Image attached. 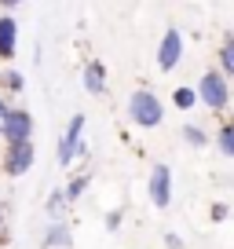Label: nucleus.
Listing matches in <instances>:
<instances>
[{"mask_svg": "<svg viewBox=\"0 0 234 249\" xmlns=\"http://www.w3.org/2000/svg\"><path fill=\"white\" fill-rule=\"evenodd\" d=\"M128 117H132L135 124H143V128H157V124L165 121V107H161V99H157L154 92L139 88V92H132V99H128Z\"/></svg>", "mask_w": 234, "mask_h": 249, "instance_id": "obj_1", "label": "nucleus"}, {"mask_svg": "<svg viewBox=\"0 0 234 249\" xmlns=\"http://www.w3.org/2000/svg\"><path fill=\"white\" fill-rule=\"evenodd\" d=\"M198 99H201L209 110H216V114H219V110L227 107V99H231V92H227V81L219 77L216 70H209V73L201 77V85H198Z\"/></svg>", "mask_w": 234, "mask_h": 249, "instance_id": "obj_2", "label": "nucleus"}, {"mask_svg": "<svg viewBox=\"0 0 234 249\" xmlns=\"http://www.w3.org/2000/svg\"><path fill=\"white\" fill-rule=\"evenodd\" d=\"M30 132H33L30 110H8V114H4V121H0V136H4L8 143H26Z\"/></svg>", "mask_w": 234, "mask_h": 249, "instance_id": "obj_3", "label": "nucleus"}, {"mask_svg": "<svg viewBox=\"0 0 234 249\" xmlns=\"http://www.w3.org/2000/svg\"><path fill=\"white\" fill-rule=\"evenodd\" d=\"M180 55H183V37H180V30L172 26V30H165V37H161V48H157V66H161L165 73H168V70H176Z\"/></svg>", "mask_w": 234, "mask_h": 249, "instance_id": "obj_4", "label": "nucleus"}, {"mask_svg": "<svg viewBox=\"0 0 234 249\" xmlns=\"http://www.w3.org/2000/svg\"><path fill=\"white\" fill-rule=\"evenodd\" d=\"M150 202L157 209H165L172 202V169L168 165H154V172H150Z\"/></svg>", "mask_w": 234, "mask_h": 249, "instance_id": "obj_5", "label": "nucleus"}, {"mask_svg": "<svg viewBox=\"0 0 234 249\" xmlns=\"http://www.w3.org/2000/svg\"><path fill=\"white\" fill-rule=\"evenodd\" d=\"M81 132H84V114L73 117L70 128H66V136H63V143H59V161L63 165H70L73 158L81 154Z\"/></svg>", "mask_w": 234, "mask_h": 249, "instance_id": "obj_6", "label": "nucleus"}, {"mask_svg": "<svg viewBox=\"0 0 234 249\" xmlns=\"http://www.w3.org/2000/svg\"><path fill=\"white\" fill-rule=\"evenodd\" d=\"M33 158H37V150H33L30 140H26V143H11L8 158H4V169H8L11 176H22V172H30Z\"/></svg>", "mask_w": 234, "mask_h": 249, "instance_id": "obj_7", "label": "nucleus"}, {"mask_svg": "<svg viewBox=\"0 0 234 249\" xmlns=\"http://www.w3.org/2000/svg\"><path fill=\"white\" fill-rule=\"evenodd\" d=\"M15 40H18V22L15 18H0V59H15Z\"/></svg>", "mask_w": 234, "mask_h": 249, "instance_id": "obj_8", "label": "nucleus"}, {"mask_svg": "<svg viewBox=\"0 0 234 249\" xmlns=\"http://www.w3.org/2000/svg\"><path fill=\"white\" fill-rule=\"evenodd\" d=\"M84 88L92 95L106 92V70H102V62H88V66H84Z\"/></svg>", "mask_w": 234, "mask_h": 249, "instance_id": "obj_9", "label": "nucleus"}, {"mask_svg": "<svg viewBox=\"0 0 234 249\" xmlns=\"http://www.w3.org/2000/svg\"><path fill=\"white\" fill-rule=\"evenodd\" d=\"M216 147H219V154L234 158V124H223V128H219V136H216Z\"/></svg>", "mask_w": 234, "mask_h": 249, "instance_id": "obj_10", "label": "nucleus"}, {"mask_svg": "<svg viewBox=\"0 0 234 249\" xmlns=\"http://www.w3.org/2000/svg\"><path fill=\"white\" fill-rule=\"evenodd\" d=\"M172 103H176L180 110H190L198 103V92L194 88H176V92H172Z\"/></svg>", "mask_w": 234, "mask_h": 249, "instance_id": "obj_11", "label": "nucleus"}, {"mask_svg": "<svg viewBox=\"0 0 234 249\" xmlns=\"http://www.w3.org/2000/svg\"><path fill=\"white\" fill-rule=\"evenodd\" d=\"M219 66H223V73H231V77H234V37L219 48Z\"/></svg>", "mask_w": 234, "mask_h": 249, "instance_id": "obj_12", "label": "nucleus"}, {"mask_svg": "<svg viewBox=\"0 0 234 249\" xmlns=\"http://www.w3.org/2000/svg\"><path fill=\"white\" fill-rule=\"evenodd\" d=\"M44 246H70V231H66L63 224H55V227H51V234L44 238Z\"/></svg>", "mask_w": 234, "mask_h": 249, "instance_id": "obj_13", "label": "nucleus"}, {"mask_svg": "<svg viewBox=\"0 0 234 249\" xmlns=\"http://www.w3.org/2000/svg\"><path fill=\"white\" fill-rule=\"evenodd\" d=\"M183 140H187L190 147H205V132L198 124H187V128H183Z\"/></svg>", "mask_w": 234, "mask_h": 249, "instance_id": "obj_14", "label": "nucleus"}, {"mask_svg": "<svg viewBox=\"0 0 234 249\" xmlns=\"http://www.w3.org/2000/svg\"><path fill=\"white\" fill-rule=\"evenodd\" d=\"M88 187V176H77L70 187H66V202H73V198H81V191Z\"/></svg>", "mask_w": 234, "mask_h": 249, "instance_id": "obj_15", "label": "nucleus"}, {"mask_svg": "<svg viewBox=\"0 0 234 249\" xmlns=\"http://www.w3.org/2000/svg\"><path fill=\"white\" fill-rule=\"evenodd\" d=\"M63 205H66V191H55V195H51V202H48V213H59Z\"/></svg>", "mask_w": 234, "mask_h": 249, "instance_id": "obj_16", "label": "nucleus"}, {"mask_svg": "<svg viewBox=\"0 0 234 249\" xmlns=\"http://www.w3.org/2000/svg\"><path fill=\"white\" fill-rule=\"evenodd\" d=\"M4 85H8L11 92H22V73H4Z\"/></svg>", "mask_w": 234, "mask_h": 249, "instance_id": "obj_17", "label": "nucleus"}, {"mask_svg": "<svg viewBox=\"0 0 234 249\" xmlns=\"http://www.w3.org/2000/svg\"><path fill=\"white\" fill-rule=\"evenodd\" d=\"M106 227H110V231H117V227H121V213H110V216H106Z\"/></svg>", "mask_w": 234, "mask_h": 249, "instance_id": "obj_18", "label": "nucleus"}, {"mask_svg": "<svg viewBox=\"0 0 234 249\" xmlns=\"http://www.w3.org/2000/svg\"><path fill=\"white\" fill-rule=\"evenodd\" d=\"M227 216V205H212V220H223Z\"/></svg>", "mask_w": 234, "mask_h": 249, "instance_id": "obj_19", "label": "nucleus"}, {"mask_svg": "<svg viewBox=\"0 0 234 249\" xmlns=\"http://www.w3.org/2000/svg\"><path fill=\"white\" fill-rule=\"evenodd\" d=\"M4 114H8V107H4V99H0V121H4Z\"/></svg>", "mask_w": 234, "mask_h": 249, "instance_id": "obj_20", "label": "nucleus"}]
</instances>
